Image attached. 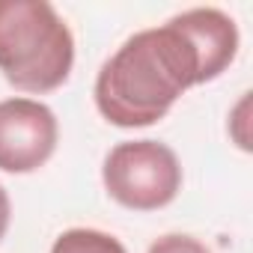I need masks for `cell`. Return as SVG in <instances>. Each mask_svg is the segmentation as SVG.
Wrapping results in <instances>:
<instances>
[{"label":"cell","instance_id":"cell-1","mask_svg":"<svg viewBox=\"0 0 253 253\" xmlns=\"http://www.w3.org/2000/svg\"><path fill=\"white\" fill-rule=\"evenodd\" d=\"M191 86H200L197 48L167 21L128 36L101 63L92 98L98 113L116 128H149Z\"/></svg>","mask_w":253,"mask_h":253},{"label":"cell","instance_id":"cell-2","mask_svg":"<svg viewBox=\"0 0 253 253\" xmlns=\"http://www.w3.org/2000/svg\"><path fill=\"white\" fill-rule=\"evenodd\" d=\"M75 66V36L48 0H0V75L15 89H60Z\"/></svg>","mask_w":253,"mask_h":253},{"label":"cell","instance_id":"cell-3","mask_svg":"<svg viewBox=\"0 0 253 253\" xmlns=\"http://www.w3.org/2000/svg\"><path fill=\"white\" fill-rule=\"evenodd\" d=\"M101 182L113 203L131 211H158L182 191L179 155L161 140H122L101 164Z\"/></svg>","mask_w":253,"mask_h":253},{"label":"cell","instance_id":"cell-4","mask_svg":"<svg viewBox=\"0 0 253 253\" xmlns=\"http://www.w3.org/2000/svg\"><path fill=\"white\" fill-rule=\"evenodd\" d=\"M60 140V122L54 110L27 95L0 101V170L36 173L51 161Z\"/></svg>","mask_w":253,"mask_h":253},{"label":"cell","instance_id":"cell-5","mask_svg":"<svg viewBox=\"0 0 253 253\" xmlns=\"http://www.w3.org/2000/svg\"><path fill=\"white\" fill-rule=\"evenodd\" d=\"M170 21L197 48V57H200V84H209V81L220 78L232 66V60L238 57V45H241L238 24L223 9L194 6V9H185V12L173 15Z\"/></svg>","mask_w":253,"mask_h":253},{"label":"cell","instance_id":"cell-6","mask_svg":"<svg viewBox=\"0 0 253 253\" xmlns=\"http://www.w3.org/2000/svg\"><path fill=\"white\" fill-rule=\"evenodd\" d=\"M51 253H128V250L110 232L89 229V226H72L54 238Z\"/></svg>","mask_w":253,"mask_h":253},{"label":"cell","instance_id":"cell-7","mask_svg":"<svg viewBox=\"0 0 253 253\" xmlns=\"http://www.w3.org/2000/svg\"><path fill=\"white\" fill-rule=\"evenodd\" d=\"M146 253H211L200 238L194 235H182V232H167L161 238H155L149 244Z\"/></svg>","mask_w":253,"mask_h":253},{"label":"cell","instance_id":"cell-8","mask_svg":"<svg viewBox=\"0 0 253 253\" xmlns=\"http://www.w3.org/2000/svg\"><path fill=\"white\" fill-rule=\"evenodd\" d=\"M247 116H250V92L241 95L235 110L229 113V134L241 152H250V131H247Z\"/></svg>","mask_w":253,"mask_h":253},{"label":"cell","instance_id":"cell-9","mask_svg":"<svg viewBox=\"0 0 253 253\" xmlns=\"http://www.w3.org/2000/svg\"><path fill=\"white\" fill-rule=\"evenodd\" d=\"M9 220H12V203H9V194H6V188L0 185V238L6 235V229H9Z\"/></svg>","mask_w":253,"mask_h":253}]
</instances>
